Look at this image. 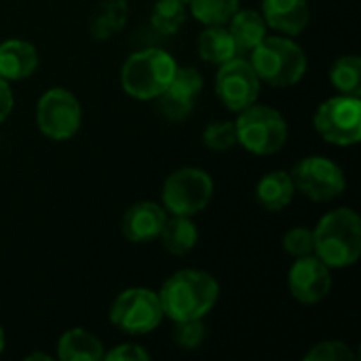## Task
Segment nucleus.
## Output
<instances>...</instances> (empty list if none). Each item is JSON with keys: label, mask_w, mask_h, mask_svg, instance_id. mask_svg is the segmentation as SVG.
<instances>
[{"label": "nucleus", "mask_w": 361, "mask_h": 361, "mask_svg": "<svg viewBox=\"0 0 361 361\" xmlns=\"http://www.w3.org/2000/svg\"><path fill=\"white\" fill-rule=\"evenodd\" d=\"M167 216L169 214L161 203L137 201L125 212L121 222V233L131 243H150L159 239Z\"/></svg>", "instance_id": "obj_14"}, {"label": "nucleus", "mask_w": 361, "mask_h": 361, "mask_svg": "<svg viewBox=\"0 0 361 361\" xmlns=\"http://www.w3.org/2000/svg\"><path fill=\"white\" fill-rule=\"evenodd\" d=\"M315 131L334 146H355L361 140V97L334 95L322 102L313 116Z\"/></svg>", "instance_id": "obj_8"}, {"label": "nucleus", "mask_w": 361, "mask_h": 361, "mask_svg": "<svg viewBox=\"0 0 361 361\" xmlns=\"http://www.w3.org/2000/svg\"><path fill=\"white\" fill-rule=\"evenodd\" d=\"M182 2H188V0H182Z\"/></svg>", "instance_id": "obj_34"}, {"label": "nucleus", "mask_w": 361, "mask_h": 361, "mask_svg": "<svg viewBox=\"0 0 361 361\" xmlns=\"http://www.w3.org/2000/svg\"><path fill=\"white\" fill-rule=\"evenodd\" d=\"M203 91V76L192 66H178L167 89L157 97L161 112L169 121H184L195 110V102Z\"/></svg>", "instance_id": "obj_13"}, {"label": "nucleus", "mask_w": 361, "mask_h": 361, "mask_svg": "<svg viewBox=\"0 0 361 361\" xmlns=\"http://www.w3.org/2000/svg\"><path fill=\"white\" fill-rule=\"evenodd\" d=\"M288 290L300 305H317L332 292V269L315 254L294 258L288 271Z\"/></svg>", "instance_id": "obj_12"}, {"label": "nucleus", "mask_w": 361, "mask_h": 361, "mask_svg": "<svg viewBox=\"0 0 361 361\" xmlns=\"http://www.w3.org/2000/svg\"><path fill=\"white\" fill-rule=\"evenodd\" d=\"M237 114V144H241L247 152L269 157L277 154L286 146L290 131L279 110L256 102Z\"/></svg>", "instance_id": "obj_5"}, {"label": "nucleus", "mask_w": 361, "mask_h": 361, "mask_svg": "<svg viewBox=\"0 0 361 361\" xmlns=\"http://www.w3.org/2000/svg\"><path fill=\"white\" fill-rule=\"evenodd\" d=\"M205 336H207V328L203 319L178 322L173 330V341L184 351H197L205 343Z\"/></svg>", "instance_id": "obj_27"}, {"label": "nucleus", "mask_w": 361, "mask_h": 361, "mask_svg": "<svg viewBox=\"0 0 361 361\" xmlns=\"http://www.w3.org/2000/svg\"><path fill=\"white\" fill-rule=\"evenodd\" d=\"M104 353L102 341L85 328L66 330L57 343V357L61 361H102Z\"/></svg>", "instance_id": "obj_19"}, {"label": "nucleus", "mask_w": 361, "mask_h": 361, "mask_svg": "<svg viewBox=\"0 0 361 361\" xmlns=\"http://www.w3.org/2000/svg\"><path fill=\"white\" fill-rule=\"evenodd\" d=\"M220 298V283L207 271L182 269L176 271L159 290L163 315L178 322L205 319Z\"/></svg>", "instance_id": "obj_1"}, {"label": "nucleus", "mask_w": 361, "mask_h": 361, "mask_svg": "<svg viewBox=\"0 0 361 361\" xmlns=\"http://www.w3.org/2000/svg\"><path fill=\"white\" fill-rule=\"evenodd\" d=\"M294 195H296V188H294L292 176L290 171H283V169L264 173L256 184V203L271 214L283 212L294 201Z\"/></svg>", "instance_id": "obj_18"}, {"label": "nucleus", "mask_w": 361, "mask_h": 361, "mask_svg": "<svg viewBox=\"0 0 361 361\" xmlns=\"http://www.w3.org/2000/svg\"><path fill=\"white\" fill-rule=\"evenodd\" d=\"M233 40H235V47H237V55H243L247 57L267 36L269 32V25L264 21V17L254 11V8H239L231 21L226 23Z\"/></svg>", "instance_id": "obj_17"}, {"label": "nucleus", "mask_w": 361, "mask_h": 361, "mask_svg": "<svg viewBox=\"0 0 361 361\" xmlns=\"http://www.w3.org/2000/svg\"><path fill=\"white\" fill-rule=\"evenodd\" d=\"M305 361H355V353L343 341H322L305 353Z\"/></svg>", "instance_id": "obj_28"}, {"label": "nucleus", "mask_w": 361, "mask_h": 361, "mask_svg": "<svg viewBox=\"0 0 361 361\" xmlns=\"http://www.w3.org/2000/svg\"><path fill=\"white\" fill-rule=\"evenodd\" d=\"M290 176L296 192L315 203H330L338 199L347 188V176L341 165L322 154L300 159Z\"/></svg>", "instance_id": "obj_10"}, {"label": "nucleus", "mask_w": 361, "mask_h": 361, "mask_svg": "<svg viewBox=\"0 0 361 361\" xmlns=\"http://www.w3.org/2000/svg\"><path fill=\"white\" fill-rule=\"evenodd\" d=\"M13 104H15V99H13L11 85H8V80H4L0 76V123L8 118V114L13 110Z\"/></svg>", "instance_id": "obj_31"}, {"label": "nucleus", "mask_w": 361, "mask_h": 361, "mask_svg": "<svg viewBox=\"0 0 361 361\" xmlns=\"http://www.w3.org/2000/svg\"><path fill=\"white\" fill-rule=\"evenodd\" d=\"M104 360L108 361H148L150 353L135 345V343H125V345H116L112 351L104 353Z\"/></svg>", "instance_id": "obj_30"}, {"label": "nucleus", "mask_w": 361, "mask_h": 361, "mask_svg": "<svg viewBox=\"0 0 361 361\" xmlns=\"http://www.w3.org/2000/svg\"><path fill=\"white\" fill-rule=\"evenodd\" d=\"M315 256L330 269L357 264L361 256V218L351 207H338L322 216L313 228Z\"/></svg>", "instance_id": "obj_2"}, {"label": "nucleus", "mask_w": 361, "mask_h": 361, "mask_svg": "<svg viewBox=\"0 0 361 361\" xmlns=\"http://www.w3.org/2000/svg\"><path fill=\"white\" fill-rule=\"evenodd\" d=\"M197 51L203 61L214 66L237 57V47L226 25H205V30L199 34Z\"/></svg>", "instance_id": "obj_22"}, {"label": "nucleus", "mask_w": 361, "mask_h": 361, "mask_svg": "<svg viewBox=\"0 0 361 361\" xmlns=\"http://www.w3.org/2000/svg\"><path fill=\"white\" fill-rule=\"evenodd\" d=\"M4 330H2V326H0V355H2V351H4Z\"/></svg>", "instance_id": "obj_33"}, {"label": "nucleus", "mask_w": 361, "mask_h": 361, "mask_svg": "<svg viewBox=\"0 0 361 361\" xmlns=\"http://www.w3.org/2000/svg\"><path fill=\"white\" fill-rule=\"evenodd\" d=\"M34 360L51 361L53 357H51V355H47V353H32V355H25V361H34Z\"/></svg>", "instance_id": "obj_32"}, {"label": "nucleus", "mask_w": 361, "mask_h": 361, "mask_svg": "<svg viewBox=\"0 0 361 361\" xmlns=\"http://www.w3.org/2000/svg\"><path fill=\"white\" fill-rule=\"evenodd\" d=\"M38 68V51L23 38H8L0 42V76L4 80L30 78Z\"/></svg>", "instance_id": "obj_16"}, {"label": "nucleus", "mask_w": 361, "mask_h": 361, "mask_svg": "<svg viewBox=\"0 0 361 361\" xmlns=\"http://www.w3.org/2000/svg\"><path fill=\"white\" fill-rule=\"evenodd\" d=\"M176 59L165 49L148 47L131 53L121 68L123 91L140 102L157 99L176 74Z\"/></svg>", "instance_id": "obj_4"}, {"label": "nucleus", "mask_w": 361, "mask_h": 361, "mask_svg": "<svg viewBox=\"0 0 361 361\" xmlns=\"http://www.w3.org/2000/svg\"><path fill=\"white\" fill-rule=\"evenodd\" d=\"M216 95L231 110L241 112L258 102L260 78L247 57L237 55L218 66L216 74Z\"/></svg>", "instance_id": "obj_11"}, {"label": "nucleus", "mask_w": 361, "mask_h": 361, "mask_svg": "<svg viewBox=\"0 0 361 361\" xmlns=\"http://www.w3.org/2000/svg\"><path fill=\"white\" fill-rule=\"evenodd\" d=\"M214 197V180L205 169L182 167L167 176L163 184V207L173 216H197Z\"/></svg>", "instance_id": "obj_6"}, {"label": "nucleus", "mask_w": 361, "mask_h": 361, "mask_svg": "<svg viewBox=\"0 0 361 361\" xmlns=\"http://www.w3.org/2000/svg\"><path fill=\"white\" fill-rule=\"evenodd\" d=\"M186 6L203 25H226L239 11V0H188Z\"/></svg>", "instance_id": "obj_25"}, {"label": "nucleus", "mask_w": 361, "mask_h": 361, "mask_svg": "<svg viewBox=\"0 0 361 361\" xmlns=\"http://www.w3.org/2000/svg\"><path fill=\"white\" fill-rule=\"evenodd\" d=\"M129 19V2L127 0H102L91 17H89V32L95 40H108L116 36Z\"/></svg>", "instance_id": "obj_20"}, {"label": "nucleus", "mask_w": 361, "mask_h": 361, "mask_svg": "<svg viewBox=\"0 0 361 361\" xmlns=\"http://www.w3.org/2000/svg\"><path fill=\"white\" fill-rule=\"evenodd\" d=\"M283 250L292 256V258H300V256H309L315 254V237H313V228L307 226H294L283 235Z\"/></svg>", "instance_id": "obj_29"}, {"label": "nucleus", "mask_w": 361, "mask_h": 361, "mask_svg": "<svg viewBox=\"0 0 361 361\" xmlns=\"http://www.w3.org/2000/svg\"><path fill=\"white\" fill-rule=\"evenodd\" d=\"M247 59L260 82L271 87H294L307 74V53L292 36H264Z\"/></svg>", "instance_id": "obj_3"}, {"label": "nucleus", "mask_w": 361, "mask_h": 361, "mask_svg": "<svg viewBox=\"0 0 361 361\" xmlns=\"http://www.w3.org/2000/svg\"><path fill=\"white\" fill-rule=\"evenodd\" d=\"M186 19H188V6L182 0H157L150 11L152 27L165 36L180 32Z\"/></svg>", "instance_id": "obj_23"}, {"label": "nucleus", "mask_w": 361, "mask_h": 361, "mask_svg": "<svg viewBox=\"0 0 361 361\" xmlns=\"http://www.w3.org/2000/svg\"><path fill=\"white\" fill-rule=\"evenodd\" d=\"M82 108L76 95L63 87L47 89L36 104V127L53 142H66L78 133Z\"/></svg>", "instance_id": "obj_9"}, {"label": "nucleus", "mask_w": 361, "mask_h": 361, "mask_svg": "<svg viewBox=\"0 0 361 361\" xmlns=\"http://www.w3.org/2000/svg\"><path fill=\"white\" fill-rule=\"evenodd\" d=\"M161 245L173 256H186L197 247L199 228L188 216H167L163 231L159 235Z\"/></svg>", "instance_id": "obj_21"}, {"label": "nucleus", "mask_w": 361, "mask_h": 361, "mask_svg": "<svg viewBox=\"0 0 361 361\" xmlns=\"http://www.w3.org/2000/svg\"><path fill=\"white\" fill-rule=\"evenodd\" d=\"M330 82L343 95H360L361 59L360 55H343L330 68Z\"/></svg>", "instance_id": "obj_24"}, {"label": "nucleus", "mask_w": 361, "mask_h": 361, "mask_svg": "<svg viewBox=\"0 0 361 361\" xmlns=\"http://www.w3.org/2000/svg\"><path fill=\"white\" fill-rule=\"evenodd\" d=\"M260 15L271 30L294 38L307 30L311 6L307 0H262Z\"/></svg>", "instance_id": "obj_15"}, {"label": "nucleus", "mask_w": 361, "mask_h": 361, "mask_svg": "<svg viewBox=\"0 0 361 361\" xmlns=\"http://www.w3.org/2000/svg\"><path fill=\"white\" fill-rule=\"evenodd\" d=\"M203 146L214 152H226L237 146V129L231 121H214L203 129Z\"/></svg>", "instance_id": "obj_26"}, {"label": "nucleus", "mask_w": 361, "mask_h": 361, "mask_svg": "<svg viewBox=\"0 0 361 361\" xmlns=\"http://www.w3.org/2000/svg\"><path fill=\"white\" fill-rule=\"evenodd\" d=\"M163 317L165 315L159 300V292L150 288L123 290L110 307L112 326L131 336H144L154 332L161 326Z\"/></svg>", "instance_id": "obj_7"}]
</instances>
